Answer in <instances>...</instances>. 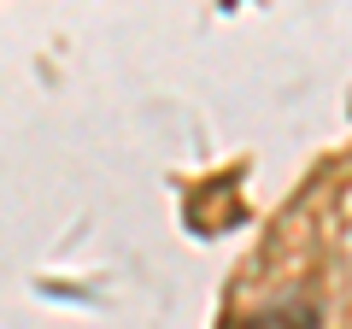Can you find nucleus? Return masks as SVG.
Masks as SVG:
<instances>
[{"label": "nucleus", "instance_id": "nucleus-1", "mask_svg": "<svg viewBox=\"0 0 352 329\" xmlns=\"http://www.w3.org/2000/svg\"><path fill=\"white\" fill-rule=\"evenodd\" d=\"M229 329H317V300H305V294H276L270 306L235 317Z\"/></svg>", "mask_w": 352, "mask_h": 329}]
</instances>
